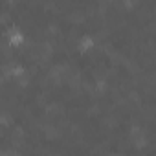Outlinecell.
<instances>
[{"mask_svg": "<svg viewBox=\"0 0 156 156\" xmlns=\"http://www.w3.org/2000/svg\"><path fill=\"white\" fill-rule=\"evenodd\" d=\"M130 138H132V141L136 143V147H143V145L147 143V138H145V134H143L141 130H138V129H134V130L130 132Z\"/></svg>", "mask_w": 156, "mask_h": 156, "instance_id": "cell-1", "label": "cell"}, {"mask_svg": "<svg viewBox=\"0 0 156 156\" xmlns=\"http://www.w3.org/2000/svg\"><path fill=\"white\" fill-rule=\"evenodd\" d=\"M9 42H11V44H20V42H22V35H20V31H19L17 28H13V30L9 31Z\"/></svg>", "mask_w": 156, "mask_h": 156, "instance_id": "cell-2", "label": "cell"}, {"mask_svg": "<svg viewBox=\"0 0 156 156\" xmlns=\"http://www.w3.org/2000/svg\"><path fill=\"white\" fill-rule=\"evenodd\" d=\"M92 48V39L90 37H83L81 39V50H88Z\"/></svg>", "mask_w": 156, "mask_h": 156, "instance_id": "cell-3", "label": "cell"}, {"mask_svg": "<svg viewBox=\"0 0 156 156\" xmlns=\"http://www.w3.org/2000/svg\"><path fill=\"white\" fill-rule=\"evenodd\" d=\"M2 156H17V152H15V151H4Z\"/></svg>", "mask_w": 156, "mask_h": 156, "instance_id": "cell-4", "label": "cell"}]
</instances>
